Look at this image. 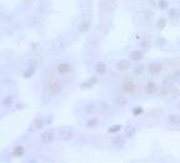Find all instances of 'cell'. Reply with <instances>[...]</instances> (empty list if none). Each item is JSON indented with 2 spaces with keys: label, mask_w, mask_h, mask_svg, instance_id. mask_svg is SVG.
Listing matches in <instances>:
<instances>
[{
  "label": "cell",
  "mask_w": 180,
  "mask_h": 163,
  "mask_svg": "<svg viewBox=\"0 0 180 163\" xmlns=\"http://www.w3.org/2000/svg\"><path fill=\"white\" fill-rule=\"evenodd\" d=\"M73 134H74V132H73V129L70 128V127H63V128L59 129V137L61 138L63 141L72 139Z\"/></svg>",
  "instance_id": "6da1fadb"
},
{
  "label": "cell",
  "mask_w": 180,
  "mask_h": 163,
  "mask_svg": "<svg viewBox=\"0 0 180 163\" xmlns=\"http://www.w3.org/2000/svg\"><path fill=\"white\" fill-rule=\"evenodd\" d=\"M54 138H55V133L53 131H47L41 134V142L44 144H50L54 141Z\"/></svg>",
  "instance_id": "7a4b0ae2"
},
{
  "label": "cell",
  "mask_w": 180,
  "mask_h": 163,
  "mask_svg": "<svg viewBox=\"0 0 180 163\" xmlns=\"http://www.w3.org/2000/svg\"><path fill=\"white\" fill-rule=\"evenodd\" d=\"M129 68H130V62L125 60V59L118 62V64H116V69L121 70V72H124V70H128Z\"/></svg>",
  "instance_id": "3957f363"
},
{
  "label": "cell",
  "mask_w": 180,
  "mask_h": 163,
  "mask_svg": "<svg viewBox=\"0 0 180 163\" xmlns=\"http://www.w3.org/2000/svg\"><path fill=\"white\" fill-rule=\"evenodd\" d=\"M49 92L51 95H58L61 92V84H59V83H53L49 88Z\"/></svg>",
  "instance_id": "277c9868"
},
{
  "label": "cell",
  "mask_w": 180,
  "mask_h": 163,
  "mask_svg": "<svg viewBox=\"0 0 180 163\" xmlns=\"http://www.w3.org/2000/svg\"><path fill=\"white\" fill-rule=\"evenodd\" d=\"M123 90L125 93H133L134 90H135V84H134L133 82H124L123 83Z\"/></svg>",
  "instance_id": "5b68a950"
},
{
  "label": "cell",
  "mask_w": 180,
  "mask_h": 163,
  "mask_svg": "<svg viewBox=\"0 0 180 163\" xmlns=\"http://www.w3.org/2000/svg\"><path fill=\"white\" fill-rule=\"evenodd\" d=\"M35 66H36V62H31V64L28 66V69L24 72V78H30L35 72Z\"/></svg>",
  "instance_id": "8992f818"
},
{
  "label": "cell",
  "mask_w": 180,
  "mask_h": 163,
  "mask_svg": "<svg viewBox=\"0 0 180 163\" xmlns=\"http://www.w3.org/2000/svg\"><path fill=\"white\" fill-rule=\"evenodd\" d=\"M156 90H158V87H156V84L154 82H149L148 84L145 85V92L148 94H154V93H156Z\"/></svg>",
  "instance_id": "52a82bcc"
},
{
  "label": "cell",
  "mask_w": 180,
  "mask_h": 163,
  "mask_svg": "<svg viewBox=\"0 0 180 163\" xmlns=\"http://www.w3.org/2000/svg\"><path fill=\"white\" fill-rule=\"evenodd\" d=\"M161 69H163V66H161L160 63H152V64L149 65V70H150V73H154V74L160 73V72H161Z\"/></svg>",
  "instance_id": "ba28073f"
},
{
  "label": "cell",
  "mask_w": 180,
  "mask_h": 163,
  "mask_svg": "<svg viewBox=\"0 0 180 163\" xmlns=\"http://www.w3.org/2000/svg\"><path fill=\"white\" fill-rule=\"evenodd\" d=\"M130 59L134 62H139L143 59V53H141V50H133L130 53Z\"/></svg>",
  "instance_id": "9c48e42d"
},
{
  "label": "cell",
  "mask_w": 180,
  "mask_h": 163,
  "mask_svg": "<svg viewBox=\"0 0 180 163\" xmlns=\"http://www.w3.org/2000/svg\"><path fill=\"white\" fill-rule=\"evenodd\" d=\"M70 70H72V66L69 64H66V63H61V64L58 65V72L61 74H66V73H69Z\"/></svg>",
  "instance_id": "30bf717a"
},
{
  "label": "cell",
  "mask_w": 180,
  "mask_h": 163,
  "mask_svg": "<svg viewBox=\"0 0 180 163\" xmlns=\"http://www.w3.org/2000/svg\"><path fill=\"white\" fill-rule=\"evenodd\" d=\"M113 146L116 148H123L125 146V139L121 137H115L114 139H113Z\"/></svg>",
  "instance_id": "8fae6325"
},
{
  "label": "cell",
  "mask_w": 180,
  "mask_h": 163,
  "mask_svg": "<svg viewBox=\"0 0 180 163\" xmlns=\"http://www.w3.org/2000/svg\"><path fill=\"white\" fill-rule=\"evenodd\" d=\"M96 78L95 77H93L91 79H88L86 82H84V83H81L80 84V88H83V89H86V88H91L94 84H96Z\"/></svg>",
  "instance_id": "7c38bea8"
},
{
  "label": "cell",
  "mask_w": 180,
  "mask_h": 163,
  "mask_svg": "<svg viewBox=\"0 0 180 163\" xmlns=\"http://www.w3.org/2000/svg\"><path fill=\"white\" fill-rule=\"evenodd\" d=\"M95 70L98 72L99 74H104L106 72V65H105V63H103V62H98L95 64Z\"/></svg>",
  "instance_id": "4fadbf2b"
},
{
  "label": "cell",
  "mask_w": 180,
  "mask_h": 163,
  "mask_svg": "<svg viewBox=\"0 0 180 163\" xmlns=\"http://www.w3.org/2000/svg\"><path fill=\"white\" fill-rule=\"evenodd\" d=\"M89 27H90L89 20H83V22L79 24V30H80L81 33H85V31L89 30Z\"/></svg>",
  "instance_id": "5bb4252c"
},
{
  "label": "cell",
  "mask_w": 180,
  "mask_h": 163,
  "mask_svg": "<svg viewBox=\"0 0 180 163\" xmlns=\"http://www.w3.org/2000/svg\"><path fill=\"white\" fill-rule=\"evenodd\" d=\"M13 103H14V97H13V95H6V97L3 99V106L4 107H11Z\"/></svg>",
  "instance_id": "9a60e30c"
},
{
  "label": "cell",
  "mask_w": 180,
  "mask_h": 163,
  "mask_svg": "<svg viewBox=\"0 0 180 163\" xmlns=\"http://www.w3.org/2000/svg\"><path fill=\"white\" fill-rule=\"evenodd\" d=\"M168 122L174 125H178V124H180V117L175 115V114H170L168 117Z\"/></svg>",
  "instance_id": "2e32d148"
},
{
  "label": "cell",
  "mask_w": 180,
  "mask_h": 163,
  "mask_svg": "<svg viewBox=\"0 0 180 163\" xmlns=\"http://www.w3.org/2000/svg\"><path fill=\"white\" fill-rule=\"evenodd\" d=\"M115 103H116V106H119V107H124L125 104H126V98L123 97V95H118V97L115 98Z\"/></svg>",
  "instance_id": "e0dca14e"
},
{
  "label": "cell",
  "mask_w": 180,
  "mask_h": 163,
  "mask_svg": "<svg viewBox=\"0 0 180 163\" xmlns=\"http://www.w3.org/2000/svg\"><path fill=\"white\" fill-rule=\"evenodd\" d=\"M13 152H14V156H16V157H22L23 154H24V147H22V146H16Z\"/></svg>",
  "instance_id": "ac0fdd59"
},
{
  "label": "cell",
  "mask_w": 180,
  "mask_h": 163,
  "mask_svg": "<svg viewBox=\"0 0 180 163\" xmlns=\"http://www.w3.org/2000/svg\"><path fill=\"white\" fill-rule=\"evenodd\" d=\"M34 124H35V128H36V129H41V128L44 127V119L41 118V117H39V118L35 119Z\"/></svg>",
  "instance_id": "d6986e66"
},
{
  "label": "cell",
  "mask_w": 180,
  "mask_h": 163,
  "mask_svg": "<svg viewBox=\"0 0 180 163\" xmlns=\"http://www.w3.org/2000/svg\"><path fill=\"white\" fill-rule=\"evenodd\" d=\"M121 128H123V127H121L120 124H115V125H111V127L108 129V132L109 133H116V132L121 131Z\"/></svg>",
  "instance_id": "ffe728a7"
},
{
  "label": "cell",
  "mask_w": 180,
  "mask_h": 163,
  "mask_svg": "<svg viewBox=\"0 0 180 163\" xmlns=\"http://www.w3.org/2000/svg\"><path fill=\"white\" fill-rule=\"evenodd\" d=\"M169 15H170L173 19H178L179 16H180V11H179L178 9H171V10L169 11Z\"/></svg>",
  "instance_id": "44dd1931"
},
{
  "label": "cell",
  "mask_w": 180,
  "mask_h": 163,
  "mask_svg": "<svg viewBox=\"0 0 180 163\" xmlns=\"http://www.w3.org/2000/svg\"><path fill=\"white\" fill-rule=\"evenodd\" d=\"M133 72L135 73V74H141V73L144 72V66H143V65H140V64H138V65L134 66Z\"/></svg>",
  "instance_id": "7402d4cb"
},
{
  "label": "cell",
  "mask_w": 180,
  "mask_h": 163,
  "mask_svg": "<svg viewBox=\"0 0 180 163\" xmlns=\"http://www.w3.org/2000/svg\"><path fill=\"white\" fill-rule=\"evenodd\" d=\"M125 134H126V137H133L134 134H135V129H134L133 127L125 128Z\"/></svg>",
  "instance_id": "603a6c76"
},
{
  "label": "cell",
  "mask_w": 180,
  "mask_h": 163,
  "mask_svg": "<svg viewBox=\"0 0 180 163\" xmlns=\"http://www.w3.org/2000/svg\"><path fill=\"white\" fill-rule=\"evenodd\" d=\"M165 25H166V20L164 18H161V19H159L158 20V23H156V27L159 29H164L165 28Z\"/></svg>",
  "instance_id": "cb8c5ba5"
},
{
  "label": "cell",
  "mask_w": 180,
  "mask_h": 163,
  "mask_svg": "<svg viewBox=\"0 0 180 163\" xmlns=\"http://www.w3.org/2000/svg\"><path fill=\"white\" fill-rule=\"evenodd\" d=\"M96 124H98V120H96L95 118H93V119H90V120H88V122H86V127L88 128H93V127H95Z\"/></svg>",
  "instance_id": "d4e9b609"
},
{
  "label": "cell",
  "mask_w": 180,
  "mask_h": 163,
  "mask_svg": "<svg viewBox=\"0 0 180 163\" xmlns=\"http://www.w3.org/2000/svg\"><path fill=\"white\" fill-rule=\"evenodd\" d=\"M159 6H160V9H166L169 6V4L166 0H159Z\"/></svg>",
  "instance_id": "484cf974"
},
{
  "label": "cell",
  "mask_w": 180,
  "mask_h": 163,
  "mask_svg": "<svg viewBox=\"0 0 180 163\" xmlns=\"http://www.w3.org/2000/svg\"><path fill=\"white\" fill-rule=\"evenodd\" d=\"M100 109H101L103 112H108L109 111V104L105 103V102H101L100 103Z\"/></svg>",
  "instance_id": "4316f807"
},
{
  "label": "cell",
  "mask_w": 180,
  "mask_h": 163,
  "mask_svg": "<svg viewBox=\"0 0 180 163\" xmlns=\"http://www.w3.org/2000/svg\"><path fill=\"white\" fill-rule=\"evenodd\" d=\"M133 113H134L135 115H140L141 113H143V108H141V107H136V108H134Z\"/></svg>",
  "instance_id": "83f0119b"
},
{
  "label": "cell",
  "mask_w": 180,
  "mask_h": 163,
  "mask_svg": "<svg viewBox=\"0 0 180 163\" xmlns=\"http://www.w3.org/2000/svg\"><path fill=\"white\" fill-rule=\"evenodd\" d=\"M156 44H158V47H163V45L166 44V40L164 39V38H159L158 41H156Z\"/></svg>",
  "instance_id": "f1b7e54d"
},
{
  "label": "cell",
  "mask_w": 180,
  "mask_h": 163,
  "mask_svg": "<svg viewBox=\"0 0 180 163\" xmlns=\"http://www.w3.org/2000/svg\"><path fill=\"white\" fill-rule=\"evenodd\" d=\"M88 113H91V112H94V104H88L86 106V109H85Z\"/></svg>",
  "instance_id": "f546056e"
},
{
  "label": "cell",
  "mask_w": 180,
  "mask_h": 163,
  "mask_svg": "<svg viewBox=\"0 0 180 163\" xmlns=\"http://www.w3.org/2000/svg\"><path fill=\"white\" fill-rule=\"evenodd\" d=\"M141 45H143V47H145V48H148V41H141Z\"/></svg>",
  "instance_id": "4dcf8cb0"
}]
</instances>
